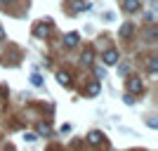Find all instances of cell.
Returning <instances> with one entry per match:
<instances>
[{
  "label": "cell",
  "mask_w": 158,
  "mask_h": 151,
  "mask_svg": "<svg viewBox=\"0 0 158 151\" xmlns=\"http://www.w3.org/2000/svg\"><path fill=\"white\" fill-rule=\"evenodd\" d=\"M33 33H35L38 38H47V36L52 33V26H50V24H45V21H40V24H35V28H33Z\"/></svg>",
  "instance_id": "1"
},
{
  "label": "cell",
  "mask_w": 158,
  "mask_h": 151,
  "mask_svg": "<svg viewBox=\"0 0 158 151\" xmlns=\"http://www.w3.org/2000/svg\"><path fill=\"white\" fill-rule=\"evenodd\" d=\"M127 90H130V94H139V92L144 90V83L139 78H130L127 80Z\"/></svg>",
  "instance_id": "2"
},
{
  "label": "cell",
  "mask_w": 158,
  "mask_h": 151,
  "mask_svg": "<svg viewBox=\"0 0 158 151\" xmlns=\"http://www.w3.org/2000/svg\"><path fill=\"white\" fill-rule=\"evenodd\" d=\"M87 142H90L92 146H102L104 144V135H102L99 130H92L90 135H87Z\"/></svg>",
  "instance_id": "3"
},
{
  "label": "cell",
  "mask_w": 158,
  "mask_h": 151,
  "mask_svg": "<svg viewBox=\"0 0 158 151\" xmlns=\"http://www.w3.org/2000/svg\"><path fill=\"white\" fill-rule=\"evenodd\" d=\"M120 38H132V33H135V24H132V21H125V24H123V26H120Z\"/></svg>",
  "instance_id": "4"
},
{
  "label": "cell",
  "mask_w": 158,
  "mask_h": 151,
  "mask_svg": "<svg viewBox=\"0 0 158 151\" xmlns=\"http://www.w3.org/2000/svg\"><path fill=\"white\" fill-rule=\"evenodd\" d=\"M104 64L106 66L118 64V52H116V50H106V52H104Z\"/></svg>",
  "instance_id": "5"
},
{
  "label": "cell",
  "mask_w": 158,
  "mask_h": 151,
  "mask_svg": "<svg viewBox=\"0 0 158 151\" xmlns=\"http://www.w3.org/2000/svg\"><path fill=\"white\" fill-rule=\"evenodd\" d=\"M139 7H142V2H139V0H125V2H123V10H125V12H137Z\"/></svg>",
  "instance_id": "6"
},
{
  "label": "cell",
  "mask_w": 158,
  "mask_h": 151,
  "mask_svg": "<svg viewBox=\"0 0 158 151\" xmlns=\"http://www.w3.org/2000/svg\"><path fill=\"white\" fill-rule=\"evenodd\" d=\"M78 33H66V36H64V45L66 47H76V45H78Z\"/></svg>",
  "instance_id": "7"
},
{
  "label": "cell",
  "mask_w": 158,
  "mask_h": 151,
  "mask_svg": "<svg viewBox=\"0 0 158 151\" xmlns=\"http://www.w3.org/2000/svg\"><path fill=\"white\" fill-rule=\"evenodd\" d=\"M92 59H94V52L87 47V50H83V54H80V61L83 64H92Z\"/></svg>",
  "instance_id": "8"
},
{
  "label": "cell",
  "mask_w": 158,
  "mask_h": 151,
  "mask_svg": "<svg viewBox=\"0 0 158 151\" xmlns=\"http://www.w3.org/2000/svg\"><path fill=\"white\" fill-rule=\"evenodd\" d=\"M57 80H59L64 87H66V85H71V76H69L66 71H59V73H57Z\"/></svg>",
  "instance_id": "9"
},
{
  "label": "cell",
  "mask_w": 158,
  "mask_h": 151,
  "mask_svg": "<svg viewBox=\"0 0 158 151\" xmlns=\"http://www.w3.org/2000/svg\"><path fill=\"white\" fill-rule=\"evenodd\" d=\"M71 2H73V5H71L73 12H83V10H87V7H90V5H85L83 0H71Z\"/></svg>",
  "instance_id": "10"
},
{
  "label": "cell",
  "mask_w": 158,
  "mask_h": 151,
  "mask_svg": "<svg viewBox=\"0 0 158 151\" xmlns=\"http://www.w3.org/2000/svg\"><path fill=\"white\" fill-rule=\"evenodd\" d=\"M50 132H52V125L50 123H40L38 125V135H50Z\"/></svg>",
  "instance_id": "11"
},
{
  "label": "cell",
  "mask_w": 158,
  "mask_h": 151,
  "mask_svg": "<svg viewBox=\"0 0 158 151\" xmlns=\"http://www.w3.org/2000/svg\"><path fill=\"white\" fill-rule=\"evenodd\" d=\"M156 71H158V59L151 57V59H149V73H156Z\"/></svg>",
  "instance_id": "12"
},
{
  "label": "cell",
  "mask_w": 158,
  "mask_h": 151,
  "mask_svg": "<svg viewBox=\"0 0 158 151\" xmlns=\"http://www.w3.org/2000/svg\"><path fill=\"white\" fill-rule=\"evenodd\" d=\"M156 38H158V31H156V28H151V31H149V36H146V40L153 45V43H156Z\"/></svg>",
  "instance_id": "13"
},
{
  "label": "cell",
  "mask_w": 158,
  "mask_h": 151,
  "mask_svg": "<svg viewBox=\"0 0 158 151\" xmlns=\"http://www.w3.org/2000/svg\"><path fill=\"white\" fill-rule=\"evenodd\" d=\"M97 92H99V80L92 83V85H87V94H97Z\"/></svg>",
  "instance_id": "14"
},
{
  "label": "cell",
  "mask_w": 158,
  "mask_h": 151,
  "mask_svg": "<svg viewBox=\"0 0 158 151\" xmlns=\"http://www.w3.org/2000/svg\"><path fill=\"white\" fill-rule=\"evenodd\" d=\"M31 83H33L35 87H40V85H43V78H40L38 73H33V76H31Z\"/></svg>",
  "instance_id": "15"
},
{
  "label": "cell",
  "mask_w": 158,
  "mask_h": 151,
  "mask_svg": "<svg viewBox=\"0 0 158 151\" xmlns=\"http://www.w3.org/2000/svg\"><path fill=\"white\" fill-rule=\"evenodd\" d=\"M94 76H97V78H104V76H106V71L102 69V66H94Z\"/></svg>",
  "instance_id": "16"
},
{
  "label": "cell",
  "mask_w": 158,
  "mask_h": 151,
  "mask_svg": "<svg viewBox=\"0 0 158 151\" xmlns=\"http://www.w3.org/2000/svg\"><path fill=\"white\" fill-rule=\"evenodd\" d=\"M123 102H125V104H135V94H130V92H127L125 97H123Z\"/></svg>",
  "instance_id": "17"
},
{
  "label": "cell",
  "mask_w": 158,
  "mask_h": 151,
  "mask_svg": "<svg viewBox=\"0 0 158 151\" xmlns=\"http://www.w3.org/2000/svg\"><path fill=\"white\" fill-rule=\"evenodd\" d=\"M24 139H28V142H35V139H38V135H33V132H26V135H24Z\"/></svg>",
  "instance_id": "18"
},
{
  "label": "cell",
  "mask_w": 158,
  "mask_h": 151,
  "mask_svg": "<svg viewBox=\"0 0 158 151\" xmlns=\"http://www.w3.org/2000/svg\"><path fill=\"white\" fill-rule=\"evenodd\" d=\"M2 38H5V31H2V26H0V40H2Z\"/></svg>",
  "instance_id": "19"
},
{
  "label": "cell",
  "mask_w": 158,
  "mask_h": 151,
  "mask_svg": "<svg viewBox=\"0 0 158 151\" xmlns=\"http://www.w3.org/2000/svg\"><path fill=\"white\" fill-rule=\"evenodd\" d=\"M0 2H10V0H0Z\"/></svg>",
  "instance_id": "20"
},
{
  "label": "cell",
  "mask_w": 158,
  "mask_h": 151,
  "mask_svg": "<svg viewBox=\"0 0 158 151\" xmlns=\"http://www.w3.org/2000/svg\"><path fill=\"white\" fill-rule=\"evenodd\" d=\"M50 151H57V149H50Z\"/></svg>",
  "instance_id": "21"
}]
</instances>
